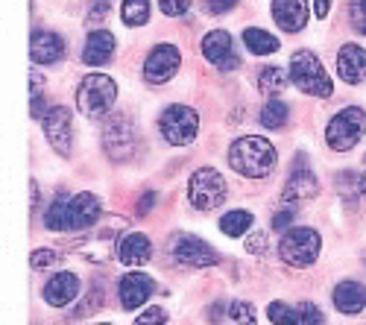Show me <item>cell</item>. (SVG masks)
Masks as SVG:
<instances>
[{
  "label": "cell",
  "mask_w": 366,
  "mask_h": 325,
  "mask_svg": "<svg viewBox=\"0 0 366 325\" xmlns=\"http://www.w3.org/2000/svg\"><path fill=\"white\" fill-rule=\"evenodd\" d=\"M349 21L360 36H366V0H349Z\"/></svg>",
  "instance_id": "obj_36"
},
{
  "label": "cell",
  "mask_w": 366,
  "mask_h": 325,
  "mask_svg": "<svg viewBox=\"0 0 366 325\" xmlns=\"http://www.w3.org/2000/svg\"><path fill=\"white\" fill-rule=\"evenodd\" d=\"M156 191H147V194H141L138 196V202H135V211H138V217H147L152 209H156Z\"/></svg>",
  "instance_id": "obj_40"
},
{
  "label": "cell",
  "mask_w": 366,
  "mask_h": 325,
  "mask_svg": "<svg viewBox=\"0 0 366 325\" xmlns=\"http://www.w3.org/2000/svg\"><path fill=\"white\" fill-rule=\"evenodd\" d=\"M159 132L170 146H188L199 135V114L191 106H167L159 114Z\"/></svg>",
  "instance_id": "obj_7"
},
{
  "label": "cell",
  "mask_w": 366,
  "mask_h": 325,
  "mask_svg": "<svg viewBox=\"0 0 366 325\" xmlns=\"http://www.w3.org/2000/svg\"><path fill=\"white\" fill-rule=\"evenodd\" d=\"M287 79H290V74H285L282 68H276V65H267V68H261V74H258V88H261V94H267V97H272L276 100L285 88H287Z\"/></svg>",
  "instance_id": "obj_25"
},
{
  "label": "cell",
  "mask_w": 366,
  "mask_h": 325,
  "mask_svg": "<svg viewBox=\"0 0 366 325\" xmlns=\"http://www.w3.org/2000/svg\"><path fill=\"white\" fill-rule=\"evenodd\" d=\"M293 311H296V305H287V302H272L269 308H267V316H269V322H276V325H287L290 319H293Z\"/></svg>",
  "instance_id": "obj_35"
},
{
  "label": "cell",
  "mask_w": 366,
  "mask_h": 325,
  "mask_svg": "<svg viewBox=\"0 0 366 325\" xmlns=\"http://www.w3.org/2000/svg\"><path fill=\"white\" fill-rule=\"evenodd\" d=\"M97 325H112V322H97Z\"/></svg>",
  "instance_id": "obj_48"
},
{
  "label": "cell",
  "mask_w": 366,
  "mask_h": 325,
  "mask_svg": "<svg viewBox=\"0 0 366 325\" xmlns=\"http://www.w3.org/2000/svg\"><path fill=\"white\" fill-rule=\"evenodd\" d=\"M202 56L208 65H214L217 71H237L240 68V53L234 50V39L226 33V29H211L202 39Z\"/></svg>",
  "instance_id": "obj_11"
},
{
  "label": "cell",
  "mask_w": 366,
  "mask_h": 325,
  "mask_svg": "<svg viewBox=\"0 0 366 325\" xmlns=\"http://www.w3.org/2000/svg\"><path fill=\"white\" fill-rule=\"evenodd\" d=\"M272 21H276L285 33H302L305 24L311 21L308 0H272Z\"/></svg>",
  "instance_id": "obj_17"
},
{
  "label": "cell",
  "mask_w": 366,
  "mask_h": 325,
  "mask_svg": "<svg viewBox=\"0 0 366 325\" xmlns=\"http://www.w3.org/2000/svg\"><path fill=\"white\" fill-rule=\"evenodd\" d=\"M223 314H226V305H223V302H211V305H208V311H205L208 322H220V319H223Z\"/></svg>",
  "instance_id": "obj_44"
},
{
  "label": "cell",
  "mask_w": 366,
  "mask_h": 325,
  "mask_svg": "<svg viewBox=\"0 0 366 325\" xmlns=\"http://www.w3.org/2000/svg\"><path fill=\"white\" fill-rule=\"evenodd\" d=\"M29 196H33V211L39 209V182H29Z\"/></svg>",
  "instance_id": "obj_46"
},
{
  "label": "cell",
  "mask_w": 366,
  "mask_h": 325,
  "mask_svg": "<svg viewBox=\"0 0 366 325\" xmlns=\"http://www.w3.org/2000/svg\"><path fill=\"white\" fill-rule=\"evenodd\" d=\"M68 199L71 196H56L50 205H47V211H44V226L50 231H68Z\"/></svg>",
  "instance_id": "obj_28"
},
{
  "label": "cell",
  "mask_w": 366,
  "mask_h": 325,
  "mask_svg": "<svg viewBox=\"0 0 366 325\" xmlns=\"http://www.w3.org/2000/svg\"><path fill=\"white\" fill-rule=\"evenodd\" d=\"M103 299H106V290H103V284H94V287H91V293H88V296L82 299V308H76L74 311V316H88V314H94L97 308H103Z\"/></svg>",
  "instance_id": "obj_34"
},
{
  "label": "cell",
  "mask_w": 366,
  "mask_h": 325,
  "mask_svg": "<svg viewBox=\"0 0 366 325\" xmlns=\"http://www.w3.org/2000/svg\"><path fill=\"white\" fill-rule=\"evenodd\" d=\"M331 302L340 314H360L366 308V287L355 279H343L331 290Z\"/></svg>",
  "instance_id": "obj_22"
},
{
  "label": "cell",
  "mask_w": 366,
  "mask_h": 325,
  "mask_svg": "<svg viewBox=\"0 0 366 325\" xmlns=\"http://www.w3.org/2000/svg\"><path fill=\"white\" fill-rule=\"evenodd\" d=\"M117 100V82L109 74H85L76 88V106L85 117H106Z\"/></svg>",
  "instance_id": "obj_3"
},
{
  "label": "cell",
  "mask_w": 366,
  "mask_h": 325,
  "mask_svg": "<svg viewBox=\"0 0 366 325\" xmlns=\"http://www.w3.org/2000/svg\"><path fill=\"white\" fill-rule=\"evenodd\" d=\"M149 0H124L120 4V18H124L127 26H144L149 21Z\"/></svg>",
  "instance_id": "obj_29"
},
{
  "label": "cell",
  "mask_w": 366,
  "mask_h": 325,
  "mask_svg": "<svg viewBox=\"0 0 366 325\" xmlns=\"http://www.w3.org/2000/svg\"><path fill=\"white\" fill-rule=\"evenodd\" d=\"M79 276L76 273H56L47 284H44V290H41V296H44V302L47 305H53V308H65V305H71L76 296H79Z\"/></svg>",
  "instance_id": "obj_20"
},
{
  "label": "cell",
  "mask_w": 366,
  "mask_h": 325,
  "mask_svg": "<svg viewBox=\"0 0 366 325\" xmlns=\"http://www.w3.org/2000/svg\"><path fill=\"white\" fill-rule=\"evenodd\" d=\"M252 223H255L252 211L234 209V211H226V214L220 217V231L226 234V238H240V234H247V231L252 229Z\"/></svg>",
  "instance_id": "obj_24"
},
{
  "label": "cell",
  "mask_w": 366,
  "mask_h": 325,
  "mask_svg": "<svg viewBox=\"0 0 366 325\" xmlns=\"http://www.w3.org/2000/svg\"><path fill=\"white\" fill-rule=\"evenodd\" d=\"M243 44L249 47V53L255 56H272V53H279V39L267 33V29H258V26H247L243 29Z\"/></svg>",
  "instance_id": "obj_23"
},
{
  "label": "cell",
  "mask_w": 366,
  "mask_h": 325,
  "mask_svg": "<svg viewBox=\"0 0 366 325\" xmlns=\"http://www.w3.org/2000/svg\"><path fill=\"white\" fill-rule=\"evenodd\" d=\"M103 150L114 164H127L138 153V132L127 114H112L103 126Z\"/></svg>",
  "instance_id": "obj_8"
},
{
  "label": "cell",
  "mask_w": 366,
  "mask_h": 325,
  "mask_svg": "<svg viewBox=\"0 0 366 325\" xmlns=\"http://www.w3.org/2000/svg\"><path fill=\"white\" fill-rule=\"evenodd\" d=\"M360 182H363V196H366V156H363V173H360Z\"/></svg>",
  "instance_id": "obj_47"
},
{
  "label": "cell",
  "mask_w": 366,
  "mask_h": 325,
  "mask_svg": "<svg viewBox=\"0 0 366 325\" xmlns=\"http://www.w3.org/2000/svg\"><path fill=\"white\" fill-rule=\"evenodd\" d=\"M363 135H366V111L360 106L340 109L325 126V144L334 153H349Z\"/></svg>",
  "instance_id": "obj_6"
},
{
  "label": "cell",
  "mask_w": 366,
  "mask_h": 325,
  "mask_svg": "<svg viewBox=\"0 0 366 325\" xmlns=\"http://www.w3.org/2000/svg\"><path fill=\"white\" fill-rule=\"evenodd\" d=\"M331 4H334V0H314V12H317V18H320V21H325V18H328Z\"/></svg>",
  "instance_id": "obj_45"
},
{
  "label": "cell",
  "mask_w": 366,
  "mask_h": 325,
  "mask_svg": "<svg viewBox=\"0 0 366 325\" xmlns=\"http://www.w3.org/2000/svg\"><path fill=\"white\" fill-rule=\"evenodd\" d=\"M293 217H296V211H293L290 205H287V209H282L276 217H272V229H276V231H285V229L293 223Z\"/></svg>",
  "instance_id": "obj_43"
},
{
  "label": "cell",
  "mask_w": 366,
  "mask_h": 325,
  "mask_svg": "<svg viewBox=\"0 0 366 325\" xmlns=\"http://www.w3.org/2000/svg\"><path fill=\"white\" fill-rule=\"evenodd\" d=\"M62 261H65L62 252H56V249H36L33 255H29V267L33 270H53Z\"/></svg>",
  "instance_id": "obj_32"
},
{
  "label": "cell",
  "mask_w": 366,
  "mask_h": 325,
  "mask_svg": "<svg viewBox=\"0 0 366 325\" xmlns=\"http://www.w3.org/2000/svg\"><path fill=\"white\" fill-rule=\"evenodd\" d=\"M29 114H33L36 121H41L47 114V109H44V76L39 71H29Z\"/></svg>",
  "instance_id": "obj_30"
},
{
  "label": "cell",
  "mask_w": 366,
  "mask_h": 325,
  "mask_svg": "<svg viewBox=\"0 0 366 325\" xmlns=\"http://www.w3.org/2000/svg\"><path fill=\"white\" fill-rule=\"evenodd\" d=\"M114 252H117V261L127 264V267H144L152 258V241L141 231H129L117 241Z\"/></svg>",
  "instance_id": "obj_18"
},
{
  "label": "cell",
  "mask_w": 366,
  "mask_h": 325,
  "mask_svg": "<svg viewBox=\"0 0 366 325\" xmlns=\"http://www.w3.org/2000/svg\"><path fill=\"white\" fill-rule=\"evenodd\" d=\"M65 56V39L59 33H50V29H36L29 36V59L36 65H56L62 62Z\"/></svg>",
  "instance_id": "obj_16"
},
{
  "label": "cell",
  "mask_w": 366,
  "mask_h": 325,
  "mask_svg": "<svg viewBox=\"0 0 366 325\" xmlns=\"http://www.w3.org/2000/svg\"><path fill=\"white\" fill-rule=\"evenodd\" d=\"M258 121H261L264 129H282V126L290 121V106L282 103L279 97H276V100H269V103L261 109V117H258Z\"/></svg>",
  "instance_id": "obj_26"
},
{
  "label": "cell",
  "mask_w": 366,
  "mask_h": 325,
  "mask_svg": "<svg viewBox=\"0 0 366 325\" xmlns=\"http://www.w3.org/2000/svg\"><path fill=\"white\" fill-rule=\"evenodd\" d=\"M267 246H269V238H267L264 231H255L252 238L247 241V249H249L252 255H261V252H267Z\"/></svg>",
  "instance_id": "obj_42"
},
{
  "label": "cell",
  "mask_w": 366,
  "mask_h": 325,
  "mask_svg": "<svg viewBox=\"0 0 366 325\" xmlns=\"http://www.w3.org/2000/svg\"><path fill=\"white\" fill-rule=\"evenodd\" d=\"M159 9L167 15V18H179L191 9V0H159Z\"/></svg>",
  "instance_id": "obj_39"
},
{
  "label": "cell",
  "mask_w": 366,
  "mask_h": 325,
  "mask_svg": "<svg viewBox=\"0 0 366 325\" xmlns=\"http://www.w3.org/2000/svg\"><path fill=\"white\" fill-rule=\"evenodd\" d=\"M287 325H325V316L314 302H299Z\"/></svg>",
  "instance_id": "obj_31"
},
{
  "label": "cell",
  "mask_w": 366,
  "mask_h": 325,
  "mask_svg": "<svg viewBox=\"0 0 366 325\" xmlns=\"http://www.w3.org/2000/svg\"><path fill=\"white\" fill-rule=\"evenodd\" d=\"M240 4V0H205V12L208 15H223L229 9H234Z\"/></svg>",
  "instance_id": "obj_41"
},
{
  "label": "cell",
  "mask_w": 366,
  "mask_h": 325,
  "mask_svg": "<svg viewBox=\"0 0 366 325\" xmlns=\"http://www.w3.org/2000/svg\"><path fill=\"white\" fill-rule=\"evenodd\" d=\"M334 185H337V191H340V196H343L346 202L366 199V196H363L360 173H355V170H343V173H337V176H334Z\"/></svg>",
  "instance_id": "obj_27"
},
{
  "label": "cell",
  "mask_w": 366,
  "mask_h": 325,
  "mask_svg": "<svg viewBox=\"0 0 366 325\" xmlns=\"http://www.w3.org/2000/svg\"><path fill=\"white\" fill-rule=\"evenodd\" d=\"M229 196V182L214 167H199L188 179V199L197 211H217Z\"/></svg>",
  "instance_id": "obj_5"
},
{
  "label": "cell",
  "mask_w": 366,
  "mask_h": 325,
  "mask_svg": "<svg viewBox=\"0 0 366 325\" xmlns=\"http://www.w3.org/2000/svg\"><path fill=\"white\" fill-rule=\"evenodd\" d=\"M41 129H44V138L53 150L68 159L71 150H74V114L68 106H50L47 114L41 117Z\"/></svg>",
  "instance_id": "obj_9"
},
{
  "label": "cell",
  "mask_w": 366,
  "mask_h": 325,
  "mask_svg": "<svg viewBox=\"0 0 366 325\" xmlns=\"http://www.w3.org/2000/svg\"><path fill=\"white\" fill-rule=\"evenodd\" d=\"M152 279L147 273H127L124 279L117 281V296H120V308L124 311H135L141 305H147V299L152 296Z\"/></svg>",
  "instance_id": "obj_15"
},
{
  "label": "cell",
  "mask_w": 366,
  "mask_h": 325,
  "mask_svg": "<svg viewBox=\"0 0 366 325\" xmlns=\"http://www.w3.org/2000/svg\"><path fill=\"white\" fill-rule=\"evenodd\" d=\"M114 36L109 33V29H91L88 39H85V47H82V62L91 65V68H103L112 62V56H114Z\"/></svg>",
  "instance_id": "obj_19"
},
{
  "label": "cell",
  "mask_w": 366,
  "mask_h": 325,
  "mask_svg": "<svg viewBox=\"0 0 366 325\" xmlns=\"http://www.w3.org/2000/svg\"><path fill=\"white\" fill-rule=\"evenodd\" d=\"M229 316H232L234 325H255V305L237 299V302L229 305Z\"/></svg>",
  "instance_id": "obj_33"
},
{
  "label": "cell",
  "mask_w": 366,
  "mask_h": 325,
  "mask_svg": "<svg viewBox=\"0 0 366 325\" xmlns=\"http://www.w3.org/2000/svg\"><path fill=\"white\" fill-rule=\"evenodd\" d=\"M179 65H182V53L176 44H156L144 59V79L152 85H164L176 76Z\"/></svg>",
  "instance_id": "obj_12"
},
{
  "label": "cell",
  "mask_w": 366,
  "mask_h": 325,
  "mask_svg": "<svg viewBox=\"0 0 366 325\" xmlns=\"http://www.w3.org/2000/svg\"><path fill=\"white\" fill-rule=\"evenodd\" d=\"M109 6H112V0H88V15H85V21H88V24H103L106 15H109Z\"/></svg>",
  "instance_id": "obj_37"
},
{
  "label": "cell",
  "mask_w": 366,
  "mask_h": 325,
  "mask_svg": "<svg viewBox=\"0 0 366 325\" xmlns=\"http://www.w3.org/2000/svg\"><path fill=\"white\" fill-rule=\"evenodd\" d=\"M320 249H322V238L311 226L287 229L279 241V258L287 264V267H296V270L314 267L317 258H320Z\"/></svg>",
  "instance_id": "obj_4"
},
{
  "label": "cell",
  "mask_w": 366,
  "mask_h": 325,
  "mask_svg": "<svg viewBox=\"0 0 366 325\" xmlns=\"http://www.w3.org/2000/svg\"><path fill=\"white\" fill-rule=\"evenodd\" d=\"M337 74L343 82L349 85H360L366 82V50L360 44H343L337 53Z\"/></svg>",
  "instance_id": "obj_21"
},
{
  "label": "cell",
  "mask_w": 366,
  "mask_h": 325,
  "mask_svg": "<svg viewBox=\"0 0 366 325\" xmlns=\"http://www.w3.org/2000/svg\"><path fill=\"white\" fill-rule=\"evenodd\" d=\"M135 325H167V311L159 308V305H149V308L135 319Z\"/></svg>",
  "instance_id": "obj_38"
},
{
  "label": "cell",
  "mask_w": 366,
  "mask_h": 325,
  "mask_svg": "<svg viewBox=\"0 0 366 325\" xmlns=\"http://www.w3.org/2000/svg\"><path fill=\"white\" fill-rule=\"evenodd\" d=\"M170 255H173V261L179 264V267H188V270L214 267V264L220 261L217 249L211 244H205L202 238H197V234H182V238L173 244Z\"/></svg>",
  "instance_id": "obj_10"
},
{
  "label": "cell",
  "mask_w": 366,
  "mask_h": 325,
  "mask_svg": "<svg viewBox=\"0 0 366 325\" xmlns=\"http://www.w3.org/2000/svg\"><path fill=\"white\" fill-rule=\"evenodd\" d=\"M229 164L234 173L247 176V179H267L279 164V153L272 141L261 135H243L229 146Z\"/></svg>",
  "instance_id": "obj_1"
},
{
  "label": "cell",
  "mask_w": 366,
  "mask_h": 325,
  "mask_svg": "<svg viewBox=\"0 0 366 325\" xmlns=\"http://www.w3.org/2000/svg\"><path fill=\"white\" fill-rule=\"evenodd\" d=\"M103 214V202L97 194L91 191H79L68 199V231H82L91 229Z\"/></svg>",
  "instance_id": "obj_14"
},
{
  "label": "cell",
  "mask_w": 366,
  "mask_h": 325,
  "mask_svg": "<svg viewBox=\"0 0 366 325\" xmlns=\"http://www.w3.org/2000/svg\"><path fill=\"white\" fill-rule=\"evenodd\" d=\"M290 82L299 88L302 94H308V97H331L334 94V82L328 76V71L322 68L320 62V56L311 53V50H296L290 56Z\"/></svg>",
  "instance_id": "obj_2"
},
{
  "label": "cell",
  "mask_w": 366,
  "mask_h": 325,
  "mask_svg": "<svg viewBox=\"0 0 366 325\" xmlns=\"http://www.w3.org/2000/svg\"><path fill=\"white\" fill-rule=\"evenodd\" d=\"M317 194H320V179L314 176L311 167H305V153H299L296 164H293V173L285 182L282 199H285V205H296V202H305V199H311Z\"/></svg>",
  "instance_id": "obj_13"
}]
</instances>
